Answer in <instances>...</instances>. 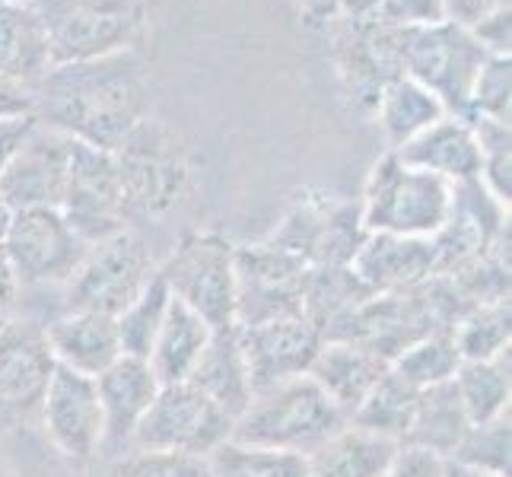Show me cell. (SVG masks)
<instances>
[{
	"mask_svg": "<svg viewBox=\"0 0 512 477\" xmlns=\"http://www.w3.org/2000/svg\"><path fill=\"white\" fill-rule=\"evenodd\" d=\"M20 315H23V287L16 280L4 249H0V331Z\"/></svg>",
	"mask_w": 512,
	"mask_h": 477,
	"instance_id": "b9f144b4",
	"label": "cell"
},
{
	"mask_svg": "<svg viewBox=\"0 0 512 477\" xmlns=\"http://www.w3.org/2000/svg\"><path fill=\"white\" fill-rule=\"evenodd\" d=\"M121 198L131 220H160L185 198L191 182L188 153L169 128L147 118L134 134L112 150Z\"/></svg>",
	"mask_w": 512,
	"mask_h": 477,
	"instance_id": "8992f818",
	"label": "cell"
},
{
	"mask_svg": "<svg viewBox=\"0 0 512 477\" xmlns=\"http://www.w3.org/2000/svg\"><path fill=\"white\" fill-rule=\"evenodd\" d=\"M156 271L175 303L201 315L214 331L236 328V245L229 239L194 233Z\"/></svg>",
	"mask_w": 512,
	"mask_h": 477,
	"instance_id": "ba28073f",
	"label": "cell"
},
{
	"mask_svg": "<svg viewBox=\"0 0 512 477\" xmlns=\"http://www.w3.org/2000/svg\"><path fill=\"white\" fill-rule=\"evenodd\" d=\"M239 331V344L249 363L252 392L287 382L296 376H306L309 366L319 353L325 331L312 322L309 315H287L271 318L261 325H245Z\"/></svg>",
	"mask_w": 512,
	"mask_h": 477,
	"instance_id": "e0dca14e",
	"label": "cell"
},
{
	"mask_svg": "<svg viewBox=\"0 0 512 477\" xmlns=\"http://www.w3.org/2000/svg\"><path fill=\"white\" fill-rule=\"evenodd\" d=\"M366 229L360 223V207L325 201H299L274 229L271 245L303 258L309 268H350L353 255L360 252Z\"/></svg>",
	"mask_w": 512,
	"mask_h": 477,
	"instance_id": "5bb4252c",
	"label": "cell"
},
{
	"mask_svg": "<svg viewBox=\"0 0 512 477\" xmlns=\"http://www.w3.org/2000/svg\"><path fill=\"white\" fill-rule=\"evenodd\" d=\"M443 115H449L443 102L411 77H392L376 99V121L388 150L404 147Z\"/></svg>",
	"mask_w": 512,
	"mask_h": 477,
	"instance_id": "83f0119b",
	"label": "cell"
},
{
	"mask_svg": "<svg viewBox=\"0 0 512 477\" xmlns=\"http://www.w3.org/2000/svg\"><path fill=\"white\" fill-rule=\"evenodd\" d=\"M458 401L471 423H484L509 411L512 398V363L509 353H500L493 360H471L458 366L452 379Z\"/></svg>",
	"mask_w": 512,
	"mask_h": 477,
	"instance_id": "f546056e",
	"label": "cell"
},
{
	"mask_svg": "<svg viewBox=\"0 0 512 477\" xmlns=\"http://www.w3.org/2000/svg\"><path fill=\"white\" fill-rule=\"evenodd\" d=\"M32 118L93 150H118L150 118L144 64L131 51L55 64L32 90Z\"/></svg>",
	"mask_w": 512,
	"mask_h": 477,
	"instance_id": "6da1fadb",
	"label": "cell"
},
{
	"mask_svg": "<svg viewBox=\"0 0 512 477\" xmlns=\"http://www.w3.org/2000/svg\"><path fill=\"white\" fill-rule=\"evenodd\" d=\"M509 99H512V61L506 55H487L468 99V121L487 118L509 125Z\"/></svg>",
	"mask_w": 512,
	"mask_h": 477,
	"instance_id": "8d00e7d4",
	"label": "cell"
},
{
	"mask_svg": "<svg viewBox=\"0 0 512 477\" xmlns=\"http://www.w3.org/2000/svg\"><path fill=\"white\" fill-rule=\"evenodd\" d=\"M458 366H462V353H458L449 328L423 334V338L411 341L408 347H401L392 357V363H388V369L401 376L411 388H417V392L452 382Z\"/></svg>",
	"mask_w": 512,
	"mask_h": 477,
	"instance_id": "4dcf8cb0",
	"label": "cell"
},
{
	"mask_svg": "<svg viewBox=\"0 0 512 477\" xmlns=\"http://www.w3.org/2000/svg\"><path fill=\"white\" fill-rule=\"evenodd\" d=\"M51 61L80 64L128 51L147 23V0H39Z\"/></svg>",
	"mask_w": 512,
	"mask_h": 477,
	"instance_id": "5b68a950",
	"label": "cell"
},
{
	"mask_svg": "<svg viewBox=\"0 0 512 477\" xmlns=\"http://www.w3.org/2000/svg\"><path fill=\"white\" fill-rule=\"evenodd\" d=\"M80 140L32 118V125L13 147L10 159L0 169V198L10 210L55 207L61 210L70 172H74Z\"/></svg>",
	"mask_w": 512,
	"mask_h": 477,
	"instance_id": "8fae6325",
	"label": "cell"
},
{
	"mask_svg": "<svg viewBox=\"0 0 512 477\" xmlns=\"http://www.w3.org/2000/svg\"><path fill=\"white\" fill-rule=\"evenodd\" d=\"M96 392L105 420L102 452L109 458H121L134 446V433L160 392V379L147 360L118 357L102 376H96Z\"/></svg>",
	"mask_w": 512,
	"mask_h": 477,
	"instance_id": "ac0fdd59",
	"label": "cell"
},
{
	"mask_svg": "<svg viewBox=\"0 0 512 477\" xmlns=\"http://www.w3.org/2000/svg\"><path fill=\"white\" fill-rule=\"evenodd\" d=\"M388 373V360L373 347L347 338H325L315 360L309 366V379L322 388V392L350 414L360 408V401L373 392L376 382Z\"/></svg>",
	"mask_w": 512,
	"mask_h": 477,
	"instance_id": "44dd1931",
	"label": "cell"
},
{
	"mask_svg": "<svg viewBox=\"0 0 512 477\" xmlns=\"http://www.w3.org/2000/svg\"><path fill=\"white\" fill-rule=\"evenodd\" d=\"M210 338H214V328H210L201 315H194L191 309H185L182 303H169L166 322L160 328L150 350V369L160 379V385H172V382H188L191 369L198 366L201 353L207 350Z\"/></svg>",
	"mask_w": 512,
	"mask_h": 477,
	"instance_id": "d4e9b609",
	"label": "cell"
},
{
	"mask_svg": "<svg viewBox=\"0 0 512 477\" xmlns=\"http://www.w3.org/2000/svg\"><path fill=\"white\" fill-rule=\"evenodd\" d=\"M468 430H471V420L462 408V401H458L455 385L452 382L433 385V388H423L417 395V411L401 446L427 449L449 462L455 449L462 446Z\"/></svg>",
	"mask_w": 512,
	"mask_h": 477,
	"instance_id": "4316f807",
	"label": "cell"
},
{
	"mask_svg": "<svg viewBox=\"0 0 512 477\" xmlns=\"http://www.w3.org/2000/svg\"><path fill=\"white\" fill-rule=\"evenodd\" d=\"M61 214L90 245L131 229L125 198H121L115 156L109 150H93L86 144L77 147Z\"/></svg>",
	"mask_w": 512,
	"mask_h": 477,
	"instance_id": "2e32d148",
	"label": "cell"
},
{
	"mask_svg": "<svg viewBox=\"0 0 512 477\" xmlns=\"http://www.w3.org/2000/svg\"><path fill=\"white\" fill-rule=\"evenodd\" d=\"M443 0H382L373 23L382 26H430L443 23Z\"/></svg>",
	"mask_w": 512,
	"mask_h": 477,
	"instance_id": "f35d334b",
	"label": "cell"
},
{
	"mask_svg": "<svg viewBox=\"0 0 512 477\" xmlns=\"http://www.w3.org/2000/svg\"><path fill=\"white\" fill-rule=\"evenodd\" d=\"M398 446L366 430L347 427L306 455L309 477H385Z\"/></svg>",
	"mask_w": 512,
	"mask_h": 477,
	"instance_id": "484cf974",
	"label": "cell"
},
{
	"mask_svg": "<svg viewBox=\"0 0 512 477\" xmlns=\"http://www.w3.org/2000/svg\"><path fill=\"white\" fill-rule=\"evenodd\" d=\"M509 7V0H443V16L455 26L474 29L493 10Z\"/></svg>",
	"mask_w": 512,
	"mask_h": 477,
	"instance_id": "7bdbcfd3",
	"label": "cell"
},
{
	"mask_svg": "<svg viewBox=\"0 0 512 477\" xmlns=\"http://www.w3.org/2000/svg\"><path fill=\"white\" fill-rule=\"evenodd\" d=\"M29 125H32V115L0 121V169H4V163L10 159L13 147L20 144V137L26 134V128H29Z\"/></svg>",
	"mask_w": 512,
	"mask_h": 477,
	"instance_id": "f6af8a7d",
	"label": "cell"
},
{
	"mask_svg": "<svg viewBox=\"0 0 512 477\" xmlns=\"http://www.w3.org/2000/svg\"><path fill=\"white\" fill-rule=\"evenodd\" d=\"M338 4L347 16H353V23H363V20H373L382 0H338Z\"/></svg>",
	"mask_w": 512,
	"mask_h": 477,
	"instance_id": "bcb514c9",
	"label": "cell"
},
{
	"mask_svg": "<svg viewBox=\"0 0 512 477\" xmlns=\"http://www.w3.org/2000/svg\"><path fill=\"white\" fill-rule=\"evenodd\" d=\"M210 477H309L306 458L293 452L245 446L226 439L220 449L207 455Z\"/></svg>",
	"mask_w": 512,
	"mask_h": 477,
	"instance_id": "836d02e7",
	"label": "cell"
},
{
	"mask_svg": "<svg viewBox=\"0 0 512 477\" xmlns=\"http://www.w3.org/2000/svg\"><path fill=\"white\" fill-rule=\"evenodd\" d=\"M26 115H32V93L26 90V86L0 80V121L26 118Z\"/></svg>",
	"mask_w": 512,
	"mask_h": 477,
	"instance_id": "ee69618b",
	"label": "cell"
},
{
	"mask_svg": "<svg viewBox=\"0 0 512 477\" xmlns=\"http://www.w3.org/2000/svg\"><path fill=\"white\" fill-rule=\"evenodd\" d=\"M443 471H446V458H439L427 449L398 446L385 477H443Z\"/></svg>",
	"mask_w": 512,
	"mask_h": 477,
	"instance_id": "ab89813d",
	"label": "cell"
},
{
	"mask_svg": "<svg viewBox=\"0 0 512 477\" xmlns=\"http://www.w3.org/2000/svg\"><path fill=\"white\" fill-rule=\"evenodd\" d=\"M474 137H478V150H481V172L478 182L497 198L500 204L509 207L512 198V137L509 125L500 121H487V118H474Z\"/></svg>",
	"mask_w": 512,
	"mask_h": 477,
	"instance_id": "d590c367",
	"label": "cell"
},
{
	"mask_svg": "<svg viewBox=\"0 0 512 477\" xmlns=\"http://www.w3.org/2000/svg\"><path fill=\"white\" fill-rule=\"evenodd\" d=\"M233 423V417L191 382L160 385L147 417L134 433L131 449H166L207 458L226 439H233Z\"/></svg>",
	"mask_w": 512,
	"mask_h": 477,
	"instance_id": "30bf717a",
	"label": "cell"
},
{
	"mask_svg": "<svg viewBox=\"0 0 512 477\" xmlns=\"http://www.w3.org/2000/svg\"><path fill=\"white\" fill-rule=\"evenodd\" d=\"M443 477H497V474H487V471L468 468V465H458V462H446V471H443Z\"/></svg>",
	"mask_w": 512,
	"mask_h": 477,
	"instance_id": "7dc6e473",
	"label": "cell"
},
{
	"mask_svg": "<svg viewBox=\"0 0 512 477\" xmlns=\"http://www.w3.org/2000/svg\"><path fill=\"white\" fill-rule=\"evenodd\" d=\"M7 4H23V7H32V4H39V0H7Z\"/></svg>",
	"mask_w": 512,
	"mask_h": 477,
	"instance_id": "f907efd6",
	"label": "cell"
},
{
	"mask_svg": "<svg viewBox=\"0 0 512 477\" xmlns=\"http://www.w3.org/2000/svg\"><path fill=\"white\" fill-rule=\"evenodd\" d=\"M0 477H20V474H16V468L7 462V458L4 455H0Z\"/></svg>",
	"mask_w": 512,
	"mask_h": 477,
	"instance_id": "681fc988",
	"label": "cell"
},
{
	"mask_svg": "<svg viewBox=\"0 0 512 477\" xmlns=\"http://www.w3.org/2000/svg\"><path fill=\"white\" fill-rule=\"evenodd\" d=\"M347 427V414L309 376L261 388L233 423V439L245 446L312 455Z\"/></svg>",
	"mask_w": 512,
	"mask_h": 477,
	"instance_id": "3957f363",
	"label": "cell"
},
{
	"mask_svg": "<svg viewBox=\"0 0 512 477\" xmlns=\"http://www.w3.org/2000/svg\"><path fill=\"white\" fill-rule=\"evenodd\" d=\"M369 42L398 77H411L443 102L449 115L468 118V99L487 51L471 29L449 20L430 26H382L369 29Z\"/></svg>",
	"mask_w": 512,
	"mask_h": 477,
	"instance_id": "7a4b0ae2",
	"label": "cell"
},
{
	"mask_svg": "<svg viewBox=\"0 0 512 477\" xmlns=\"http://www.w3.org/2000/svg\"><path fill=\"white\" fill-rule=\"evenodd\" d=\"M45 338L58 366L90 379L102 376L118 357H125L112 315L61 312L45 325Z\"/></svg>",
	"mask_w": 512,
	"mask_h": 477,
	"instance_id": "7402d4cb",
	"label": "cell"
},
{
	"mask_svg": "<svg viewBox=\"0 0 512 477\" xmlns=\"http://www.w3.org/2000/svg\"><path fill=\"white\" fill-rule=\"evenodd\" d=\"M455 185L414 169L388 150L366 179L360 223L366 236L433 239L446 226Z\"/></svg>",
	"mask_w": 512,
	"mask_h": 477,
	"instance_id": "277c9868",
	"label": "cell"
},
{
	"mask_svg": "<svg viewBox=\"0 0 512 477\" xmlns=\"http://www.w3.org/2000/svg\"><path fill=\"white\" fill-rule=\"evenodd\" d=\"M10 217H13V210L4 204V198H0V242H4V233H7V226H10Z\"/></svg>",
	"mask_w": 512,
	"mask_h": 477,
	"instance_id": "c3c4849f",
	"label": "cell"
},
{
	"mask_svg": "<svg viewBox=\"0 0 512 477\" xmlns=\"http://www.w3.org/2000/svg\"><path fill=\"white\" fill-rule=\"evenodd\" d=\"M471 35L478 39V45L487 51V55H506L509 58V45H512V13L509 7L493 10L490 16L471 29Z\"/></svg>",
	"mask_w": 512,
	"mask_h": 477,
	"instance_id": "60d3db41",
	"label": "cell"
},
{
	"mask_svg": "<svg viewBox=\"0 0 512 477\" xmlns=\"http://www.w3.org/2000/svg\"><path fill=\"white\" fill-rule=\"evenodd\" d=\"M55 369L45 325L20 315L0 331V430H16L39 417Z\"/></svg>",
	"mask_w": 512,
	"mask_h": 477,
	"instance_id": "4fadbf2b",
	"label": "cell"
},
{
	"mask_svg": "<svg viewBox=\"0 0 512 477\" xmlns=\"http://www.w3.org/2000/svg\"><path fill=\"white\" fill-rule=\"evenodd\" d=\"M0 4H4V0H0Z\"/></svg>",
	"mask_w": 512,
	"mask_h": 477,
	"instance_id": "816d5d0a",
	"label": "cell"
},
{
	"mask_svg": "<svg viewBox=\"0 0 512 477\" xmlns=\"http://www.w3.org/2000/svg\"><path fill=\"white\" fill-rule=\"evenodd\" d=\"M156 268L160 264L150 245L134 229L93 242L61 287V312H99L115 318L150 284Z\"/></svg>",
	"mask_w": 512,
	"mask_h": 477,
	"instance_id": "52a82bcc",
	"label": "cell"
},
{
	"mask_svg": "<svg viewBox=\"0 0 512 477\" xmlns=\"http://www.w3.org/2000/svg\"><path fill=\"white\" fill-rule=\"evenodd\" d=\"M188 382L233 420L245 411V404L252 401L255 392H252L249 363H245L236 328L214 331V338H210L207 350L201 353L198 366L191 369Z\"/></svg>",
	"mask_w": 512,
	"mask_h": 477,
	"instance_id": "cb8c5ba5",
	"label": "cell"
},
{
	"mask_svg": "<svg viewBox=\"0 0 512 477\" xmlns=\"http://www.w3.org/2000/svg\"><path fill=\"white\" fill-rule=\"evenodd\" d=\"M350 274L369 293H401L436 277L433 239L401 236H366L360 252L350 261Z\"/></svg>",
	"mask_w": 512,
	"mask_h": 477,
	"instance_id": "d6986e66",
	"label": "cell"
},
{
	"mask_svg": "<svg viewBox=\"0 0 512 477\" xmlns=\"http://www.w3.org/2000/svg\"><path fill=\"white\" fill-rule=\"evenodd\" d=\"M169 303H172V293L166 290L160 271H156L153 280L140 290L134 303L115 315L118 341H121V353H125V357H137V360L150 357L156 334H160V328L166 322Z\"/></svg>",
	"mask_w": 512,
	"mask_h": 477,
	"instance_id": "d6a6232c",
	"label": "cell"
},
{
	"mask_svg": "<svg viewBox=\"0 0 512 477\" xmlns=\"http://www.w3.org/2000/svg\"><path fill=\"white\" fill-rule=\"evenodd\" d=\"M309 264L277 245L236 249V328L306 315Z\"/></svg>",
	"mask_w": 512,
	"mask_h": 477,
	"instance_id": "7c38bea8",
	"label": "cell"
},
{
	"mask_svg": "<svg viewBox=\"0 0 512 477\" xmlns=\"http://www.w3.org/2000/svg\"><path fill=\"white\" fill-rule=\"evenodd\" d=\"M4 249L10 268L26 290H61L70 274L77 271L90 242H86L67 217L55 207L13 210L10 226L4 233Z\"/></svg>",
	"mask_w": 512,
	"mask_h": 477,
	"instance_id": "9c48e42d",
	"label": "cell"
},
{
	"mask_svg": "<svg viewBox=\"0 0 512 477\" xmlns=\"http://www.w3.org/2000/svg\"><path fill=\"white\" fill-rule=\"evenodd\" d=\"M39 420L48 443L70 462H93L96 455H102L105 420L96 379L58 366L42 398Z\"/></svg>",
	"mask_w": 512,
	"mask_h": 477,
	"instance_id": "9a60e30c",
	"label": "cell"
},
{
	"mask_svg": "<svg viewBox=\"0 0 512 477\" xmlns=\"http://www.w3.org/2000/svg\"><path fill=\"white\" fill-rule=\"evenodd\" d=\"M115 462V477H210L207 458L188 452L128 449Z\"/></svg>",
	"mask_w": 512,
	"mask_h": 477,
	"instance_id": "74e56055",
	"label": "cell"
},
{
	"mask_svg": "<svg viewBox=\"0 0 512 477\" xmlns=\"http://www.w3.org/2000/svg\"><path fill=\"white\" fill-rule=\"evenodd\" d=\"M55 67L48 35L39 13L23 4H0V80L26 86L32 93L48 70Z\"/></svg>",
	"mask_w": 512,
	"mask_h": 477,
	"instance_id": "603a6c76",
	"label": "cell"
},
{
	"mask_svg": "<svg viewBox=\"0 0 512 477\" xmlns=\"http://www.w3.org/2000/svg\"><path fill=\"white\" fill-rule=\"evenodd\" d=\"M392 153L401 163L430 172L449 185L474 182L481 172V150L478 137H474V125L458 115H443L427 131H420L414 140Z\"/></svg>",
	"mask_w": 512,
	"mask_h": 477,
	"instance_id": "ffe728a7",
	"label": "cell"
},
{
	"mask_svg": "<svg viewBox=\"0 0 512 477\" xmlns=\"http://www.w3.org/2000/svg\"><path fill=\"white\" fill-rule=\"evenodd\" d=\"M509 449H512V417L506 411L493 420L471 423L462 446L455 449L449 462L478 468V471L497 474V477H509V458H512Z\"/></svg>",
	"mask_w": 512,
	"mask_h": 477,
	"instance_id": "e575fe53",
	"label": "cell"
},
{
	"mask_svg": "<svg viewBox=\"0 0 512 477\" xmlns=\"http://www.w3.org/2000/svg\"><path fill=\"white\" fill-rule=\"evenodd\" d=\"M452 341L462 353V363L471 360H493L509 353L512 325H509V299H493V303H474L452 322Z\"/></svg>",
	"mask_w": 512,
	"mask_h": 477,
	"instance_id": "1f68e13d",
	"label": "cell"
},
{
	"mask_svg": "<svg viewBox=\"0 0 512 477\" xmlns=\"http://www.w3.org/2000/svg\"><path fill=\"white\" fill-rule=\"evenodd\" d=\"M417 395H420L417 388H411L401 376H395L392 369H388V373L376 382L373 392L360 401V408L350 414L347 423L401 446L404 436L411 430L414 411H417Z\"/></svg>",
	"mask_w": 512,
	"mask_h": 477,
	"instance_id": "f1b7e54d",
	"label": "cell"
}]
</instances>
